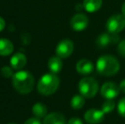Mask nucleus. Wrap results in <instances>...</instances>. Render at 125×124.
<instances>
[{
    "label": "nucleus",
    "mask_w": 125,
    "mask_h": 124,
    "mask_svg": "<svg viewBox=\"0 0 125 124\" xmlns=\"http://www.w3.org/2000/svg\"><path fill=\"white\" fill-rule=\"evenodd\" d=\"M12 85L19 94H27L31 93L34 88V76L30 71L20 70L14 74L12 77Z\"/></svg>",
    "instance_id": "obj_1"
},
{
    "label": "nucleus",
    "mask_w": 125,
    "mask_h": 124,
    "mask_svg": "<svg viewBox=\"0 0 125 124\" xmlns=\"http://www.w3.org/2000/svg\"><path fill=\"white\" fill-rule=\"evenodd\" d=\"M119 69H120L119 61L113 55H101L96 61V70L101 76H114L118 72Z\"/></svg>",
    "instance_id": "obj_2"
},
{
    "label": "nucleus",
    "mask_w": 125,
    "mask_h": 124,
    "mask_svg": "<svg viewBox=\"0 0 125 124\" xmlns=\"http://www.w3.org/2000/svg\"><path fill=\"white\" fill-rule=\"evenodd\" d=\"M60 86V79L56 74L46 73L43 75L37 84V89L42 95L49 96L57 91Z\"/></svg>",
    "instance_id": "obj_3"
},
{
    "label": "nucleus",
    "mask_w": 125,
    "mask_h": 124,
    "mask_svg": "<svg viewBox=\"0 0 125 124\" xmlns=\"http://www.w3.org/2000/svg\"><path fill=\"white\" fill-rule=\"evenodd\" d=\"M78 90L80 92V94H82L84 98L91 99L97 94L99 90V84L94 78L86 76L79 81Z\"/></svg>",
    "instance_id": "obj_4"
},
{
    "label": "nucleus",
    "mask_w": 125,
    "mask_h": 124,
    "mask_svg": "<svg viewBox=\"0 0 125 124\" xmlns=\"http://www.w3.org/2000/svg\"><path fill=\"white\" fill-rule=\"evenodd\" d=\"M125 28V17L123 15L116 14L110 17L106 22V29L108 32L118 34Z\"/></svg>",
    "instance_id": "obj_5"
},
{
    "label": "nucleus",
    "mask_w": 125,
    "mask_h": 124,
    "mask_svg": "<svg viewBox=\"0 0 125 124\" xmlns=\"http://www.w3.org/2000/svg\"><path fill=\"white\" fill-rule=\"evenodd\" d=\"M74 43L70 39H63L57 44L55 48L56 55L61 59H66L73 54Z\"/></svg>",
    "instance_id": "obj_6"
},
{
    "label": "nucleus",
    "mask_w": 125,
    "mask_h": 124,
    "mask_svg": "<svg viewBox=\"0 0 125 124\" xmlns=\"http://www.w3.org/2000/svg\"><path fill=\"white\" fill-rule=\"evenodd\" d=\"M119 92V86L114 82H106L100 88V94L106 99H114L118 96Z\"/></svg>",
    "instance_id": "obj_7"
},
{
    "label": "nucleus",
    "mask_w": 125,
    "mask_h": 124,
    "mask_svg": "<svg viewBox=\"0 0 125 124\" xmlns=\"http://www.w3.org/2000/svg\"><path fill=\"white\" fill-rule=\"evenodd\" d=\"M120 38L118 34L114 33H101L98 36L96 39V44L100 48H105L110 44H115V43H120Z\"/></svg>",
    "instance_id": "obj_8"
},
{
    "label": "nucleus",
    "mask_w": 125,
    "mask_h": 124,
    "mask_svg": "<svg viewBox=\"0 0 125 124\" xmlns=\"http://www.w3.org/2000/svg\"><path fill=\"white\" fill-rule=\"evenodd\" d=\"M70 24L74 31H82L89 26V18L84 14H77L72 18Z\"/></svg>",
    "instance_id": "obj_9"
},
{
    "label": "nucleus",
    "mask_w": 125,
    "mask_h": 124,
    "mask_svg": "<svg viewBox=\"0 0 125 124\" xmlns=\"http://www.w3.org/2000/svg\"><path fill=\"white\" fill-rule=\"evenodd\" d=\"M105 118V113L101 110L89 109L84 114V120L89 124L100 123Z\"/></svg>",
    "instance_id": "obj_10"
},
{
    "label": "nucleus",
    "mask_w": 125,
    "mask_h": 124,
    "mask_svg": "<svg viewBox=\"0 0 125 124\" xmlns=\"http://www.w3.org/2000/svg\"><path fill=\"white\" fill-rule=\"evenodd\" d=\"M26 61H27V60H26V55L23 53L18 52V53H15V55H12V57L10 60V64L14 70L20 71L25 67Z\"/></svg>",
    "instance_id": "obj_11"
},
{
    "label": "nucleus",
    "mask_w": 125,
    "mask_h": 124,
    "mask_svg": "<svg viewBox=\"0 0 125 124\" xmlns=\"http://www.w3.org/2000/svg\"><path fill=\"white\" fill-rule=\"evenodd\" d=\"M76 70L79 74L88 75L94 71V65L90 60L82 59L76 65Z\"/></svg>",
    "instance_id": "obj_12"
},
{
    "label": "nucleus",
    "mask_w": 125,
    "mask_h": 124,
    "mask_svg": "<svg viewBox=\"0 0 125 124\" xmlns=\"http://www.w3.org/2000/svg\"><path fill=\"white\" fill-rule=\"evenodd\" d=\"M43 124H66V118L60 112H52L43 118Z\"/></svg>",
    "instance_id": "obj_13"
},
{
    "label": "nucleus",
    "mask_w": 125,
    "mask_h": 124,
    "mask_svg": "<svg viewBox=\"0 0 125 124\" xmlns=\"http://www.w3.org/2000/svg\"><path fill=\"white\" fill-rule=\"evenodd\" d=\"M48 67L51 71V73L57 74V73L61 72L63 67V63L62 60H61V58L58 55L50 57L48 61Z\"/></svg>",
    "instance_id": "obj_14"
},
{
    "label": "nucleus",
    "mask_w": 125,
    "mask_h": 124,
    "mask_svg": "<svg viewBox=\"0 0 125 124\" xmlns=\"http://www.w3.org/2000/svg\"><path fill=\"white\" fill-rule=\"evenodd\" d=\"M14 51V45L10 40L7 38H0V55L8 56Z\"/></svg>",
    "instance_id": "obj_15"
},
{
    "label": "nucleus",
    "mask_w": 125,
    "mask_h": 124,
    "mask_svg": "<svg viewBox=\"0 0 125 124\" xmlns=\"http://www.w3.org/2000/svg\"><path fill=\"white\" fill-rule=\"evenodd\" d=\"M83 5V9L87 12L94 13L100 9L102 5V0H84Z\"/></svg>",
    "instance_id": "obj_16"
},
{
    "label": "nucleus",
    "mask_w": 125,
    "mask_h": 124,
    "mask_svg": "<svg viewBox=\"0 0 125 124\" xmlns=\"http://www.w3.org/2000/svg\"><path fill=\"white\" fill-rule=\"evenodd\" d=\"M31 111H32L34 116L39 118V119L40 118H44L47 116V112H48V109H47L46 105L40 102H38L33 105Z\"/></svg>",
    "instance_id": "obj_17"
},
{
    "label": "nucleus",
    "mask_w": 125,
    "mask_h": 124,
    "mask_svg": "<svg viewBox=\"0 0 125 124\" xmlns=\"http://www.w3.org/2000/svg\"><path fill=\"white\" fill-rule=\"evenodd\" d=\"M85 99L82 94H76L71 99V106L74 110H79L83 107Z\"/></svg>",
    "instance_id": "obj_18"
},
{
    "label": "nucleus",
    "mask_w": 125,
    "mask_h": 124,
    "mask_svg": "<svg viewBox=\"0 0 125 124\" xmlns=\"http://www.w3.org/2000/svg\"><path fill=\"white\" fill-rule=\"evenodd\" d=\"M116 104L113 101V99H106V101L102 104L101 106V111H103L105 114H109V113L112 112L115 109Z\"/></svg>",
    "instance_id": "obj_19"
},
{
    "label": "nucleus",
    "mask_w": 125,
    "mask_h": 124,
    "mask_svg": "<svg viewBox=\"0 0 125 124\" xmlns=\"http://www.w3.org/2000/svg\"><path fill=\"white\" fill-rule=\"evenodd\" d=\"M13 68L11 66H3L1 69V75L4 78H12L15 73H13Z\"/></svg>",
    "instance_id": "obj_20"
},
{
    "label": "nucleus",
    "mask_w": 125,
    "mask_h": 124,
    "mask_svg": "<svg viewBox=\"0 0 125 124\" xmlns=\"http://www.w3.org/2000/svg\"><path fill=\"white\" fill-rule=\"evenodd\" d=\"M117 111L120 116L125 118V97L119 100L117 104Z\"/></svg>",
    "instance_id": "obj_21"
},
{
    "label": "nucleus",
    "mask_w": 125,
    "mask_h": 124,
    "mask_svg": "<svg viewBox=\"0 0 125 124\" xmlns=\"http://www.w3.org/2000/svg\"><path fill=\"white\" fill-rule=\"evenodd\" d=\"M117 52L122 57L125 58V39L122 40L117 45Z\"/></svg>",
    "instance_id": "obj_22"
},
{
    "label": "nucleus",
    "mask_w": 125,
    "mask_h": 124,
    "mask_svg": "<svg viewBox=\"0 0 125 124\" xmlns=\"http://www.w3.org/2000/svg\"><path fill=\"white\" fill-rule=\"evenodd\" d=\"M23 124H42V123H41V121H40L39 118L34 116V117L28 118Z\"/></svg>",
    "instance_id": "obj_23"
},
{
    "label": "nucleus",
    "mask_w": 125,
    "mask_h": 124,
    "mask_svg": "<svg viewBox=\"0 0 125 124\" xmlns=\"http://www.w3.org/2000/svg\"><path fill=\"white\" fill-rule=\"evenodd\" d=\"M66 124H83L82 122V120L78 117H73L67 122Z\"/></svg>",
    "instance_id": "obj_24"
},
{
    "label": "nucleus",
    "mask_w": 125,
    "mask_h": 124,
    "mask_svg": "<svg viewBox=\"0 0 125 124\" xmlns=\"http://www.w3.org/2000/svg\"><path fill=\"white\" fill-rule=\"evenodd\" d=\"M5 27V20L0 16V31H2Z\"/></svg>",
    "instance_id": "obj_25"
},
{
    "label": "nucleus",
    "mask_w": 125,
    "mask_h": 124,
    "mask_svg": "<svg viewBox=\"0 0 125 124\" xmlns=\"http://www.w3.org/2000/svg\"><path fill=\"white\" fill-rule=\"evenodd\" d=\"M119 88H120V91H122L123 93H125V79L123 80L120 83V84H119Z\"/></svg>",
    "instance_id": "obj_26"
},
{
    "label": "nucleus",
    "mask_w": 125,
    "mask_h": 124,
    "mask_svg": "<svg viewBox=\"0 0 125 124\" xmlns=\"http://www.w3.org/2000/svg\"><path fill=\"white\" fill-rule=\"evenodd\" d=\"M122 15L125 17V2L122 5Z\"/></svg>",
    "instance_id": "obj_27"
},
{
    "label": "nucleus",
    "mask_w": 125,
    "mask_h": 124,
    "mask_svg": "<svg viewBox=\"0 0 125 124\" xmlns=\"http://www.w3.org/2000/svg\"><path fill=\"white\" fill-rule=\"evenodd\" d=\"M8 124H16V123H8Z\"/></svg>",
    "instance_id": "obj_28"
}]
</instances>
